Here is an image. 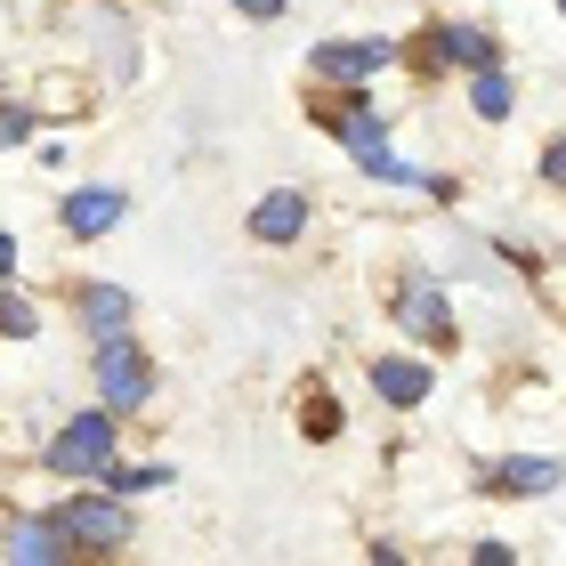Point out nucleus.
Returning <instances> with one entry per match:
<instances>
[{"label": "nucleus", "instance_id": "obj_1", "mask_svg": "<svg viewBox=\"0 0 566 566\" xmlns=\"http://www.w3.org/2000/svg\"><path fill=\"white\" fill-rule=\"evenodd\" d=\"M114 453H122V429H114V405H97V413H73L57 437H49V470L57 478H106L114 470Z\"/></svg>", "mask_w": 566, "mask_h": 566}, {"label": "nucleus", "instance_id": "obj_2", "mask_svg": "<svg viewBox=\"0 0 566 566\" xmlns=\"http://www.w3.org/2000/svg\"><path fill=\"white\" fill-rule=\"evenodd\" d=\"M90 373H97V389H106L114 413H130V405H146V397H154V356L130 340V332H97Z\"/></svg>", "mask_w": 566, "mask_h": 566}, {"label": "nucleus", "instance_id": "obj_3", "mask_svg": "<svg viewBox=\"0 0 566 566\" xmlns=\"http://www.w3.org/2000/svg\"><path fill=\"white\" fill-rule=\"evenodd\" d=\"M49 518L65 526L73 551H122L130 543V502L122 494H73L65 510H49Z\"/></svg>", "mask_w": 566, "mask_h": 566}, {"label": "nucleus", "instance_id": "obj_4", "mask_svg": "<svg viewBox=\"0 0 566 566\" xmlns=\"http://www.w3.org/2000/svg\"><path fill=\"white\" fill-rule=\"evenodd\" d=\"M397 57H405L397 41H324V49H316V73H324L332 90H365L373 73L397 65Z\"/></svg>", "mask_w": 566, "mask_h": 566}, {"label": "nucleus", "instance_id": "obj_5", "mask_svg": "<svg viewBox=\"0 0 566 566\" xmlns=\"http://www.w3.org/2000/svg\"><path fill=\"white\" fill-rule=\"evenodd\" d=\"M413 57H421V73H446V65L485 73V65H502V57H494V33H478V24H437Z\"/></svg>", "mask_w": 566, "mask_h": 566}, {"label": "nucleus", "instance_id": "obj_6", "mask_svg": "<svg viewBox=\"0 0 566 566\" xmlns=\"http://www.w3.org/2000/svg\"><path fill=\"white\" fill-rule=\"evenodd\" d=\"M122 211H130V195H114V187H73L57 202V219H65V235H106V227H122Z\"/></svg>", "mask_w": 566, "mask_h": 566}, {"label": "nucleus", "instance_id": "obj_7", "mask_svg": "<svg viewBox=\"0 0 566 566\" xmlns=\"http://www.w3.org/2000/svg\"><path fill=\"white\" fill-rule=\"evenodd\" d=\"M397 324L413 332V340H453V307H446V292H437V283H405L397 292Z\"/></svg>", "mask_w": 566, "mask_h": 566}, {"label": "nucleus", "instance_id": "obj_8", "mask_svg": "<svg viewBox=\"0 0 566 566\" xmlns=\"http://www.w3.org/2000/svg\"><path fill=\"white\" fill-rule=\"evenodd\" d=\"M0 551H9V558H24V566H49V558H73V543H65V526L57 518H9V526H0Z\"/></svg>", "mask_w": 566, "mask_h": 566}, {"label": "nucleus", "instance_id": "obj_9", "mask_svg": "<svg viewBox=\"0 0 566 566\" xmlns=\"http://www.w3.org/2000/svg\"><path fill=\"white\" fill-rule=\"evenodd\" d=\"M558 478H566L558 453H518V461H494V470H485V485H494V494H551Z\"/></svg>", "mask_w": 566, "mask_h": 566}, {"label": "nucleus", "instance_id": "obj_10", "mask_svg": "<svg viewBox=\"0 0 566 566\" xmlns=\"http://www.w3.org/2000/svg\"><path fill=\"white\" fill-rule=\"evenodd\" d=\"M300 227H307V195L300 187H275L260 211H251V235L260 243H300Z\"/></svg>", "mask_w": 566, "mask_h": 566}, {"label": "nucleus", "instance_id": "obj_11", "mask_svg": "<svg viewBox=\"0 0 566 566\" xmlns=\"http://www.w3.org/2000/svg\"><path fill=\"white\" fill-rule=\"evenodd\" d=\"M373 389L389 405H421L437 380H429V365H413V356H373Z\"/></svg>", "mask_w": 566, "mask_h": 566}, {"label": "nucleus", "instance_id": "obj_12", "mask_svg": "<svg viewBox=\"0 0 566 566\" xmlns=\"http://www.w3.org/2000/svg\"><path fill=\"white\" fill-rule=\"evenodd\" d=\"M73 307H82L90 332H122V324H130V292H114V283H82Z\"/></svg>", "mask_w": 566, "mask_h": 566}, {"label": "nucleus", "instance_id": "obj_13", "mask_svg": "<svg viewBox=\"0 0 566 566\" xmlns=\"http://www.w3.org/2000/svg\"><path fill=\"white\" fill-rule=\"evenodd\" d=\"M470 106H478L485 122H502L510 106H518V90H510V73H502V65H485L478 82H470Z\"/></svg>", "mask_w": 566, "mask_h": 566}, {"label": "nucleus", "instance_id": "obj_14", "mask_svg": "<svg viewBox=\"0 0 566 566\" xmlns=\"http://www.w3.org/2000/svg\"><path fill=\"white\" fill-rule=\"evenodd\" d=\"M0 332H9V340H33V332H41V316H33V300H24V292L0 300Z\"/></svg>", "mask_w": 566, "mask_h": 566}, {"label": "nucleus", "instance_id": "obj_15", "mask_svg": "<svg viewBox=\"0 0 566 566\" xmlns=\"http://www.w3.org/2000/svg\"><path fill=\"white\" fill-rule=\"evenodd\" d=\"M332 429H340V405H332V397H307V437H332Z\"/></svg>", "mask_w": 566, "mask_h": 566}, {"label": "nucleus", "instance_id": "obj_16", "mask_svg": "<svg viewBox=\"0 0 566 566\" xmlns=\"http://www.w3.org/2000/svg\"><path fill=\"white\" fill-rule=\"evenodd\" d=\"M24 138H33V114H24V106H0V146H24Z\"/></svg>", "mask_w": 566, "mask_h": 566}, {"label": "nucleus", "instance_id": "obj_17", "mask_svg": "<svg viewBox=\"0 0 566 566\" xmlns=\"http://www.w3.org/2000/svg\"><path fill=\"white\" fill-rule=\"evenodd\" d=\"M543 178H551V187L566 195V138H558V146H543Z\"/></svg>", "mask_w": 566, "mask_h": 566}, {"label": "nucleus", "instance_id": "obj_18", "mask_svg": "<svg viewBox=\"0 0 566 566\" xmlns=\"http://www.w3.org/2000/svg\"><path fill=\"white\" fill-rule=\"evenodd\" d=\"M235 9H243V17H260V24H268V17H283V0H235Z\"/></svg>", "mask_w": 566, "mask_h": 566}, {"label": "nucleus", "instance_id": "obj_19", "mask_svg": "<svg viewBox=\"0 0 566 566\" xmlns=\"http://www.w3.org/2000/svg\"><path fill=\"white\" fill-rule=\"evenodd\" d=\"M0 275H17V243L9 235H0Z\"/></svg>", "mask_w": 566, "mask_h": 566}, {"label": "nucleus", "instance_id": "obj_20", "mask_svg": "<svg viewBox=\"0 0 566 566\" xmlns=\"http://www.w3.org/2000/svg\"><path fill=\"white\" fill-rule=\"evenodd\" d=\"M558 9H566V0H558Z\"/></svg>", "mask_w": 566, "mask_h": 566}]
</instances>
